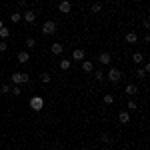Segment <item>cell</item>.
<instances>
[{
    "instance_id": "obj_1",
    "label": "cell",
    "mask_w": 150,
    "mask_h": 150,
    "mask_svg": "<svg viewBox=\"0 0 150 150\" xmlns=\"http://www.w3.org/2000/svg\"><path fill=\"white\" fill-rule=\"evenodd\" d=\"M56 32H58V24L54 20H46L42 24V34L44 36H54Z\"/></svg>"
},
{
    "instance_id": "obj_2",
    "label": "cell",
    "mask_w": 150,
    "mask_h": 150,
    "mask_svg": "<svg viewBox=\"0 0 150 150\" xmlns=\"http://www.w3.org/2000/svg\"><path fill=\"white\" fill-rule=\"evenodd\" d=\"M30 108H32L34 112H40V110L44 108V98H42L40 94H34V96L30 98Z\"/></svg>"
},
{
    "instance_id": "obj_3",
    "label": "cell",
    "mask_w": 150,
    "mask_h": 150,
    "mask_svg": "<svg viewBox=\"0 0 150 150\" xmlns=\"http://www.w3.org/2000/svg\"><path fill=\"white\" fill-rule=\"evenodd\" d=\"M10 82L12 84H18V86L28 84V74H26V72H14V74L10 76Z\"/></svg>"
},
{
    "instance_id": "obj_4",
    "label": "cell",
    "mask_w": 150,
    "mask_h": 150,
    "mask_svg": "<svg viewBox=\"0 0 150 150\" xmlns=\"http://www.w3.org/2000/svg\"><path fill=\"white\" fill-rule=\"evenodd\" d=\"M106 78H108V82H112V84H118L120 78H122V72H120L118 68H110L108 74H106Z\"/></svg>"
},
{
    "instance_id": "obj_5",
    "label": "cell",
    "mask_w": 150,
    "mask_h": 150,
    "mask_svg": "<svg viewBox=\"0 0 150 150\" xmlns=\"http://www.w3.org/2000/svg\"><path fill=\"white\" fill-rule=\"evenodd\" d=\"M70 10H72L70 0H62V2L58 4V12H60V14H70Z\"/></svg>"
},
{
    "instance_id": "obj_6",
    "label": "cell",
    "mask_w": 150,
    "mask_h": 150,
    "mask_svg": "<svg viewBox=\"0 0 150 150\" xmlns=\"http://www.w3.org/2000/svg\"><path fill=\"white\" fill-rule=\"evenodd\" d=\"M22 18H24V22H26V24H34V22H36V12L26 10V12L22 14Z\"/></svg>"
},
{
    "instance_id": "obj_7",
    "label": "cell",
    "mask_w": 150,
    "mask_h": 150,
    "mask_svg": "<svg viewBox=\"0 0 150 150\" xmlns=\"http://www.w3.org/2000/svg\"><path fill=\"white\" fill-rule=\"evenodd\" d=\"M98 62L104 64V66H108V64L112 62V56H110L108 52H100V54H98Z\"/></svg>"
},
{
    "instance_id": "obj_8",
    "label": "cell",
    "mask_w": 150,
    "mask_h": 150,
    "mask_svg": "<svg viewBox=\"0 0 150 150\" xmlns=\"http://www.w3.org/2000/svg\"><path fill=\"white\" fill-rule=\"evenodd\" d=\"M84 56H86V54H84V50H82V48H74V50H72V60H84Z\"/></svg>"
},
{
    "instance_id": "obj_9",
    "label": "cell",
    "mask_w": 150,
    "mask_h": 150,
    "mask_svg": "<svg viewBox=\"0 0 150 150\" xmlns=\"http://www.w3.org/2000/svg\"><path fill=\"white\" fill-rule=\"evenodd\" d=\"M118 120H120L122 124H128V122H130V112H128V110H120V112H118Z\"/></svg>"
},
{
    "instance_id": "obj_10",
    "label": "cell",
    "mask_w": 150,
    "mask_h": 150,
    "mask_svg": "<svg viewBox=\"0 0 150 150\" xmlns=\"http://www.w3.org/2000/svg\"><path fill=\"white\" fill-rule=\"evenodd\" d=\"M50 52H52V54H62V52H64V44H60V42H54V44H52V46H50Z\"/></svg>"
},
{
    "instance_id": "obj_11",
    "label": "cell",
    "mask_w": 150,
    "mask_h": 150,
    "mask_svg": "<svg viewBox=\"0 0 150 150\" xmlns=\"http://www.w3.org/2000/svg\"><path fill=\"white\" fill-rule=\"evenodd\" d=\"M82 70H84L86 74H90V72L94 70V62L92 60H82Z\"/></svg>"
},
{
    "instance_id": "obj_12",
    "label": "cell",
    "mask_w": 150,
    "mask_h": 150,
    "mask_svg": "<svg viewBox=\"0 0 150 150\" xmlns=\"http://www.w3.org/2000/svg\"><path fill=\"white\" fill-rule=\"evenodd\" d=\"M124 94H126V96H136V94H138V86H134V84H128L126 88H124Z\"/></svg>"
},
{
    "instance_id": "obj_13",
    "label": "cell",
    "mask_w": 150,
    "mask_h": 150,
    "mask_svg": "<svg viewBox=\"0 0 150 150\" xmlns=\"http://www.w3.org/2000/svg\"><path fill=\"white\" fill-rule=\"evenodd\" d=\"M28 60H30V54H28L26 50H20V52H18V62H20V64H26Z\"/></svg>"
},
{
    "instance_id": "obj_14",
    "label": "cell",
    "mask_w": 150,
    "mask_h": 150,
    "mask_svg": "<svg viewBox=\"0 0 150 150\" xmlns=\"http://www.w3.org/2000/svg\"><path fill=\"white\" fill-rule=\"evenodd\" d=\"M126 42L128 44H136L138 42V34L136 32H126Z\"/></svg>"
},
{
    "instance_id": "obj_15",
    "label": "cell",
    "mask_w": 150,
    "mask_h": 150,
    "mask_svg": "<svg viewBox=\"0 0 150 150\" xmlns=\"http://www.w3.org/2000/svg\"><path fill=\"white\" fill-rule=\"evenodd\" d=\"M132 60H134V64H142V62H144V54L134 52V54H132Z\"/></svg>"
},
{
    "instance_id": "obj_16",
    "label": "cell",
    "mask_w": 150,
    "mask_h": 150,
    "mask_svg": "<svg viewBox=\"0 0 150 150\" xmlns=\"http://www.w3.org/2000/svg\"><path fill=\"white\" fill-rule=\"evenodd\" d=\"M92 74H94V80H96V82H102L104 80V72H102V70H92Z\"/></svg>"
},
{
    "instance_id": "obj_17",
    "label": "cell",
    "mask_w": 150,
    "mask_h": 150,
    "mask_svg": "<svg viewBox=\"0 0 150 150\" xmlns=\"http://www.w3.org/2000/svg\"><path fill=\"white\" fill-rule=\"evenodd\" d=\"M10 20L14 24H18L20 20H22V14H20V12H12V14H10Z\"/></svg>"
},
{
    "instance_id": "obj_18",
    "label": "cell",
    "mask_w": 150,
    "mask_h": 150,
    "mask_svg": "<svg viewBox=\"0 0 150 150\" xmlns=\"http://www.w3.org/2000/svg\"><path fill=\"white\" fill-rule=\"evenodd\" d=\"M100 10H102V4H100V2H94L92 6H90V12H92V14H98Z\"/></svg>"
},
{
    "instance_id": "obj_19",
    "label": "cell",
    "mask_w": 150,
    "mask_h": 150,
    "mask_svg": "<svg viewBox=\"0 0 150 150\" xmlns=\"http://www.w3.org/2000/svg\"><path fill=\"white\" fill-rule=\"evenodd\" d=\"M70 66H72V62H70V60H60V70H64V72H66V70H70Z\"/></svg>"
},
{
    "instance_id": "obj_20",
    "label": "cell",
    "mask_w": 150,
    "mask_h": 150,
    "mask_svg": "<svg viewBox=\"0 0 150 150\" xmlns=\"http://www.w3.org/2000/svg\"><path fill=\"white\" fill-rule=\"evenodd\" d=\"M102 100H104V104H112V102H114V94L106 92V94H104V98H102Z\"/></svg>"
},
{
    "instance_id": "obj_21",
    "label": "cell",
    "mask_w": 150,
    "mask_h": 150,
    "mask_svg": "<svg viewBox=\"0 0 150 150\" xmlns=\"http://www.w3.org/2000/svg\"><path fill=\"white\" fill-rule=\"evenodd\" d=\"M8 36H10V30H8V28H4V26H2V28H0V38H2V40H6V38H8Z\"/></svg>"
},
{
    "instance_id": "obj_22",
    "label": "cell",
    "mask_w": 150,
    "mask_h": 150,
    "mask_svg": "<svg viewBox=\"0 0 150 150\" xmlns=\"http://www.w3.org/2000/svg\"><path fill=\"white\" fill-rule=\"evenodd\" d=\"M10 92L14 94V96H20V94H22V88H20L18 84H14V86H12V88H10Z\"/></svg>"
},
{
    "instance_id": "obj_23",
    "label": "cell",
    "mask_w": 150,
    "mask_h": 150,
    "mask_svg": "<svg viewBox=\"0 0 150 150\" xmlns=\"http://www.w3.org/2000/svg\"><path fill=\"white\" fill-rule=\"evenodd\" d=\"M34 46H36V40H34V38H26V48H28V50H32Z\"/></svg>"
},
{
    "instance_id": "obj_24",
    "label": "cell",
    "mask_w": 150,
    "mask_h": 150,
    "mask_svg": "<svg viewBox=\"0 0 150 150\" xmlns=\"http://www.w3.org/2000/svg\"><path fill=\"white\" fill-rule=\"evenodd\" d=\"M146 74H148V72H146V70L142 68V66H140V68L136 70V76H138V78H146Z\"/></svg>"
},
{
    "instance_id": "obj_25",
    "label": "cell",
    "mask_w": 150,
    "mask_h": 150,
    "mask_svg": "<svg viewBox=\"0 0 150 150\" xmlns=\"http://www.w3.org/2000/svg\"><path fill=\"white\" fill-rule=\"evenodd\" d=\"M40 80L44 82V84H48V82H50V74H48V72H42V74H40Z\"/></svg>"
},
{
    "instance_id": "obj_26",
    "label": "cell",
    "mask_w": 150,
    "mask_h": 150,
    "mask_svg": "<svg viewBox=\"0 0 150 150\" xmlns=\"http://www.w3.org/2000/svg\"><path fill=\"white\" fill-rule=\"evenodd\" d=\"M126 106H128V110H138V104L134 102V100H128Z\"/></svg>"
},
{
    "instance_id": "obj_27",
    "label": "cell",
    "mask_w": 150,
    "mask_h": 150,
    "mask_svg": "<svg viewBox=\"0 0 150 150\" xmlns=\"http://www.w3.org/2000/svg\"><path fill=\"white\" fill-rule=\"evenodd\" d=\"M8 50V42L6 40H0V52H6Z\"/></svg>"
},
{
    "instance_id": "obj_28",
    "label": "cell",
    "mask_w": 150,
    "mask_h": 150,
    "mask_svg": "<svg viewBox=\"0 0 150 150\" xmlns=\"http://www.w3.org/2000/svg\"><path fill=\"white\" fill-rule=\"evenodd\" d=\"M0 92H2V94H8V92H10V86H8V84H2V86H0Z\"/></svg>"
},
{
    "instance_id": "obj_29",
    "label": "cell",
    "mask_w": 150,
    "mask_h": 150,
    "mask_svg": "<svg viewBox=\"0 0 150 150\" xmlns=\"http://www.w3.org/2000/svg\"><path fill=\"white\" fill-rule=\"evenodd\" d=\"M102 142L110 144V142H112V136H110V134H102Z\"/></svg>"
},
{
    "instance_id": "obj_30",
    "label": "cell",
    "mask_w": 150,
    "mask_h": 150,
    "mask_svg": "<svg viewBox=\"0 0 150 150\" xmlns=\"http://www.w3.org/2000/svg\"><path fill=\"white\" fill-rule=\"evenodd\" d=\"M2 26H4V22H2V20H0V28H2Z\"/></svg>"
},
{
    "instance_id": "obj_31",
    "label": "cell",
    "mask_w": 150,
    "mask_h": 150,
    "mask_svg": "<svg viewBox=\"0 0 150 150\" xmlns=\"http://www.w3.org/2000/svg\"><path fill=\"white\" fill-rule=\"evenodd\" d=\"M54 150H62V148H60V146H56V148H54Z\"/></svg>"
},
{
    "instance_id": "obj_32",
    "label": "cell",
    "mask_w": 150,
    "mask_h": 150,
    "mask_svg": "<svg viewBox=\"0 0 150 150\" xmlns=\"http://www.w3.org/2000/svg\"><path fill=\"white\" fill-rule=\"evenodd\" d=\"M100 150H108V148H100Z\"/></svg>"
}]
</instances>
